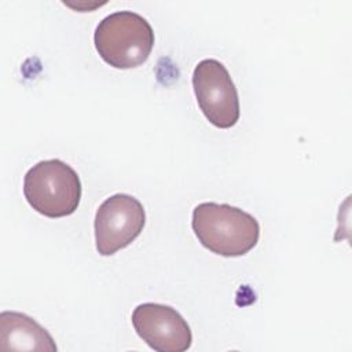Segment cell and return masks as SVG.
I'll return each mask as SVG.
<instances>
[{"instance_id":"obj_1","label":"cell","mask_w":352,"mask_h":352,"mask_svg":"<svg viewBox=\"0 0 352 352\" xmlns=\"http://www.w3.org/2000/svg\"><path fill=\"white\" fill-rule=\"evenodd\" d=\"M191 227L204 248L223 257L249 253L260 238L256 217L228 204H198L192 210Z\"/></svg>"},{"instance_id":"obj_2","label":"cell","mask_w":352,"mask_h":352,"mask_svg":"<svg viewBox=\"0 0 352 352\" xmlns=\"http://www.w3.org/2000/svg\"><path fill=\"white\" fill-rule=\"evenodd\" d=\"M99 56L116 69L143 65L154 47V30L138 12L122 10L104 16L94 33Z\"/></svg>"},{"instance_id":"obj_3","label":"cell","mask_w":352,"mask_h":352,"mask_svg":"<svg viewBox=\"0 0 352 352\" xmlns=\"http://www.w3.org/2000/svg\"><path fill=\"white\" fill-rule=\"evenodd\" d=\"M81 192L77 172L58 158L34 164L23 177V195L28 204L50 219L74 213L80 205Z\"/></svg>"},{"instance_id":"obj_4","label":"cell","mask_w":352,"mask_h":352,"mask_svg":"<svg viewBox=\"0 0 352 352\" xmlns=\"http://www.w3.org/2000/svg\"><path fill=\"white\" fill-rule=\"evenodd\" d=\"M191 81L198 106L212 125L227 129L238 122V89L220 60L208 58L198 62Z\"/></svg>"},{"instance_id":"obj_5","label":"cell","mask_w":352,"mask_h":352,"mask_svg":"<svg viewBox=\"0 0 352 352\" xmlns=\"http://www.w3.org/2000/svg\"><path fill=\"white\" fill-rule=\"evenodd\" d=\"M146 212L142 202L129 194H114L106 198L95 214L96 250L111 256L131 245L143 231Z\"/></svg>"},{"instance_id":"obj_6","label":"cell","mask_w":352,"mask_h":352,"mask_svg":"<svg viewBox=\"0 0 352 352\" xmlns=\"http://www.w3.org/2000/svg\"><path fill=\"white\" fill-rule=\"evenodd\" d=\"M138 336L154 351L184 352L192 344V333L186 319L170 305L158 302L139 304L132 312Z\"/></svg>"},{"instance_id":"obj_7","label":"cell","mask_w":352,"mask_h":352,"mask_svg":"<svg viewBox=\"0 0 352 352\" xmlns=\"http://www.w3.org/2000/svg\"><path fill=\"white\" fill-rule=\"evenodd\" d=\"M0 348L3 351L55 352L52 336L33 318L16 311L0 314Z\"/></svg>"}]
</instances>
